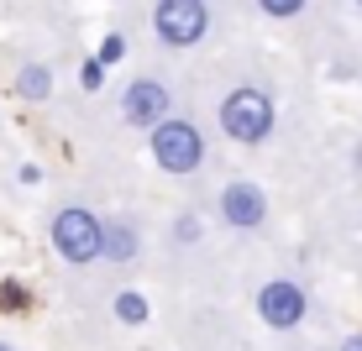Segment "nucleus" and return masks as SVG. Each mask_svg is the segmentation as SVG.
<instances>
[{
	"label": "nucleus",
	"mask_w": 362,
	"mask_h": 351,
	"mask_svg": "<svg viewBox=\"0 0 362 351\" xmlns=\"http://www.w3.org/2000/svg\"><path fill=\"white\" fill-rule=\"evenodd\" d=\"M121 116H127V126H147L153 131L158 121H168L173 116V95H168V84H158V79H136L127 95H121Z\"/></svg>",
	"instance_id": "nucleus-6"
},
{
	"label": "nucleus",
	"mask_w": 362,
	"mask_h": 351,
	"mask_svg": "<svg viewBox=\"0 0 362 351\" xmlns=\"http://www.w3.org/2000/svg\"><path fill=\"white\" fill-rule=\"evenodd\" d=\"M221 220L236 225V231H257V225L268 220V194L257 189V184H247V179L226 184V194H221Z\"/></svg>",
	"instance_id": "nucleus-7"
},
{
	"label": "nucleus",
	"mask_w": 362,
	"mask_h": 351,
	"mask_svg": "<svg viewBox=\"0 0 362 351\" xmlns=\"http://www.w3.org/2000/svg\"><path fill=\"white\" fill-rule=\"evenodd\" d=\"M153 157L163 173H194L199 162H205V136H199L194 121L184 116H168L153 126Z\"/></svg>",
	"instance_id": "nucleus-2"
},
{
	"label": "nucleus",
	"mask_w": 362,
	"mask_h": 351,
	"mask_svg": "<svg viewBox=\"0 0 362 351\" xmlns=\"http://www.w3.org/2000/svg\"><path fill=\"white\" fill-rule=\"evenodd\" d=\"M357 6H362V0H357Z\"/></svg>",
	"instance_id": "nucleus-18"
},
{
	"label": "nucleus",
	"mask_w": 362,
	"mask_h": 351,
	"mask_svg": "<svg viewBox=\"0 0 362 351\" xmlns=\"http://www.w3.org/2000/svg\"><path fill=\"white\" fill-rule=\"evenodd\" d=\"M153 32L168 47H194L210 32V6L205 0H158L153 6Z\"/></svg>",
	"instance_id": "nucleus-4"
},
{
	"label": "nucleus",
	"mask_w": 362,
	"mask_h": 351,
	"mask_svg": "<svg viewBox=\"0 0 362 351\" xmlns=\"http://www.w3.org/2000/svg\"><path fill=\"white\" fill-rule=\"evenodd\" d=\"M179 242H199V220H194V215L179 220Z\"/></svg>",
	"instance_id": "nucleus-15"
},
{
	"label": "nucleus",
	"mask_w": 362,
	"mask_h": 351,
	"mask_svg": "<svg viewBox=\"0 0 362 351\" xmlns=\"http://www.w3.org/2000/svg\"><path fill=\"white\" fill-rule=\"evenodd\" d=\"M16 90L27 95V100H47V90H53V73H47V64H27V69H21V79H16Z\"/></svg>",
	"instance_id": "nucleus-9"
},
{
	"label": "nucleus",
	"mask_w": 362,
	"mask_h": 351,
	"mask_svg": "<svg viewBox=\"0 0 362 351\" xmlns=\"http://www.w3.org/2000/svg\"><path fill=\"white\" fill-rule=\"evenodd\" d=\"M121 53H127V42H121V37H105V42H100V58H95V64H116Z\"/></svg>",
	"instance_id": "nucleus-13"
},
{
	"label": "nucleus",
	"mask_w": 362,
	"mask_h": 351,
	"mask_svg": "<svg viewBox=\"0 0 362 351\" xmlns=\"http://www.w3.org/2000/svg\"><path fill=\"white\" fill-rule=\"evenodd\" d=\"M136 246H142V236H136L127 220H105V225H100V257H110V262H132V257H136Z\"/></svg>",
	"instance_id": "nucleus-8"
},
{
	"label": "nucleus",
	"mask_w": 362,
	"mask_h": 351,
	"mask_svg": "<svg viewBox=\"0 0 362 351\" xmlns=\"http://www.w3.org/2000/svg\"><path fill=\"white\" fill-rule=\"evenodd\" d=\"M116 320L142 325V320H147V299H142V294H116Z\"/></svg>",
	"instance_id": "nucleus-10"
},
{
	"label": "nucleus",
	"mask_w": 362,
	"mask_h": 351,
	"mask_svg": "<svg viewBox=\"0 0 362 351\" xmlns=\"http://www.w3.org/2000/svg\"><path fill=\"white\" fill-rule=\"evenodd\" d=\"M100 220L95 210H84V205H64L53 215V225H47V236H53V246H58V257L74 262V268H90V262H100Z\"/></svg>",
	"instance_id": "nucleus-1"
},
{
	"label": "nucleus",
	"mask_w": 362,
	"mask_h": 351,
	"mask_svg": "<svg viewBox=\"0 0 362 351\" xmlns=\"http://www.w3.org/2000/svg\"><path fill=\"white\" fill-rule=\"evenodd\" d=\"M257 6H263L268 16L284 21V16H299V11H305V0H257Z\"/></svg>",
	"instance_id": "nucleus-11"
},
{
	"label": "nucleus",
	"mask_w": 362,
	"mask_h": 351,
	"mask_svg": "<svg viewBox=\"0 0 362 351\" xmlns=\"http://www.w3.org/2000/svg\"><path fill=\"white\" fill-rule=\"evenodd\" d=\"M341 351H362V331H357V335H346V341H341Z\"/></svg>",
	"instance_id": "nucleus-16"
},
{
	"label": "nucleus",
	"mask_w": 362,
	"mask_h": 351,
	"mask_svg": "<svg viewBox=\"0 0 362 351\" xmlns=\"http://www.w3.org/2000/svg\"><path fill=\"white\" fill-rule=\"evenodd\" d=\"M0 304H11V309H16V304H27V294H21L16 283H0Z\"/></svg>",
	"instance_id": "nucleus-14"
},
{
	"label": "nucleus",
	"mask_w": 362,
	"mask_h": 351,
	"mask_svg": "<svg viewBox=\"0 0 362 351\" xmlns=\"http://www.w3.org/2000/svg\"><path fill=\"white\" fill-rule=\"evenodd\" d=\"M79 84H84V90H100V84H105V64H95V58H90V64L79 69Z\"/></svg>",
	"instance_id": "nucleus-12"
},
{
	"label": "nucleus",
	"mask_w": 362,
	"mask_h": 351,
	"mask_svg": "<svg viewBox=\"0 0 362 351\" xmlns=\"http://www.w3.org/2000/svg\"><path fill=\"white\" fill-rule=\"evenodd\" d=\"M0 351H16V346H6V341H0Z\"/></svg>",
	"instance_id": "nucleus-17"
},
{
	"label": "nucleus",
	"mask_w": 362,
	"mask_h": 351,
	"mask_svg": "<svg viewBox=\"0 0 362 351\" xmlns=\"http://www.w3.org/2000/svg\"><path fill=\"white\" fill-rule=\"evenodd\" d=\"M305 288L294 278H268L257 288V320L268 325V331H294L299 320H305Z\"/></svg>",
	"instance_id": "nucleus-5"
},
{
	"label": "nucleus",
	"mask_w": 362,
	"mask_h": 351,
	"mask_svg": "<svg viewBox=\"0 0 362 351\" xmlns=\"http://www.w3.org/2000/svg\"><path fill=\"white\" fill-rule=\"evenodd\" d=\"M221 131L231 136V142H263V136L273 131V100L263 90H231L226 100H221Z\"/></svg>",
	"instance_id": "nucleus-3"
}]
</instances>
